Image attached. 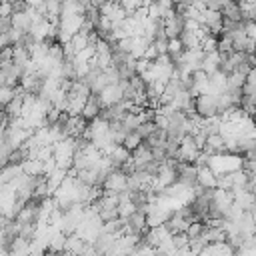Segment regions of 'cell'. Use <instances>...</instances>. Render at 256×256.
Returning <instances> with one entry per match:
<instances>
[{
    "instance_id": "cell-1",
    "label": "cell",
    "mask_w": 256,
    "mask_h": 256,
    "mask_svg": "<svg viewBox=\"0 0 256 256\" xmlns=\"http://www.w3.org/2000/svg\"><path fill=\"white\" fill-rule=\"evenodd\" d=\"M194 110L200 118H212L218 114V100L212 94H202L194 100Z\"/></svg>"
},
{
    "instance_id": "cell-2",
    "label": "cell",
    "mask_w": 256,
    "mask_h": 256,
    "mask_svg": "<svg viewBox=\"0 0 256 256\" xmlns=\"http://www.w3.org/2000/svg\"><path fill=\"white\" fill-rule=\"evenodd\" d=\"M126 180H128V176L122 172V170H114V172H110L108 176H106V180H104V184H102V190L104 192H112V194H122V192H128L126 190Z\"/></svg>"
},
{
    "instance_id": "cell-3",
    "label": "cell",
    "mask_w": 256,
    "mask_h": 256,
    "mask_svg": "<svg viewBox=\"0 0 256 256\" xmlns=\"http://www.w3.org/2000/svg\"><path fill=\"white\" fill-rule=\"evenodd\" d=\"M98 100H100V106H102V108H110V106L118 104L120 100H124V98H122V88H120V84H110V86H106V88L98 94Z\"/></svg>"
},
{
    "instance_id": "cell-4",
    "label": "cell",
    "mask_w": 256,
    "mask_h": 256,
    "mask_svg": "<svg viewBox=\"0 0 256 256\" xmlns=\"http://www.w3.org/2000/svg\"><path fill=\"white\" fill-rule=\"evenodd\" d=\"M176 174H178V180L182 186L186 188H192L196 184V166L194 164H186V162H178V168H176Z\"/></svg>"
},
{
    "instance_id": "cell-5",
    "label": "cell",
    "mask_w": 256,
    "mask_h": 256,
    "mask_svg": "<svg viewBox=\"0 0 256 256\" xmlns=\"http://www.w3.org/2000/svg\"><path fill=\"white\" fill-rule=\"evenodd\" d=\"M86 250V242L76 236V234H70L66 236V242H64V250H62V256H82Z\"/></svg>"
},
{
    "instance_id": "cell-6",
    "label": "cell",
    "mask_w": 256,
    "mask_h": 256,
    "mask_svg": "<svg viewBox=\"0 0 256 256\" xmlns=\"http://www.w3.org/2000/svg\"><path fill=\"white\" fill-rule=\"evenodd\" d=\"M130 160H132V164H134L136 170H144V166H146L148 162H152V150L142 142V144L130 154Z\"/></svg>"
},
{
    "instance_id": "cell-7",
    "label": "cell",
    "mask_w": 256,
    "mask_h": 256,
    "mask_svg": "<svg viewBox=\"0 0 256 256\" xmlns=\"http://www.w3.org/2000/svg\"><path fill=\"white\" fill-rule=\"evenodd\" d=\"M196 184L202 186L204 190H214L216 188V174L208 166L196 168Z\"/></svg>"
},
{
    "instance_id": "cell-8",
    "label": "cell",
    "mask_w": 256,
    "mask_h": 256,
    "mask_svg": "<svg viewBox=\"0 0 256 256\" xmlns=\"http://www.w3.org/2000/svg\"><path fill=\"white\" fill-rule=\"evenodd\" d=\"M100 110H102V106H100V100H98V94H90L88 96V100H86V104H84V110H82V118L86 120V122H92L94 118H98L100 116Z\"/></svg>"
},
{
    "instance_id": "cell-9",
    "label": "cell",
    "mask_w": 256,
    "mask_h": 256,
    "mask_svg": "<svg viewBox=\"0 0 256 256\" xmlns=\"http://www.w3.org/2000/svg\"><path fill=\"white\" fill-rule=\"evenodd\" d=\"M220 60H222V54H220V52H210V54H204L202 64H200V70H202V72H206V74L210 76V74L218 72V68H220Z\"/></svg>"
},
{
    "instance_id": "cell-10",
    "label": "cell",
    "mask_w": 256,
    "mask_h": 256,
    "mask_svg": "<svg viewBox=\"0 0 256 256\" xmlns=\"http://www.w3.org/2000/svg\"><path fill=\"white\" fill-rule=\"evenodd\" d=\"M222 18L232 20V22H242V12L238 8L236 2H222V10H220Z\"/></svg>"
},
{
    "instance_id": "cell-11",
    "label": "cell",
    "mask_w": 256,
    "mask_h": 256,
    "mask_svg": "<svg viewBox=\"0 0 256 256\" xmlns=\"http://www.w3.org/2000/svg\"><path fill=\"white\" fill-rule=\"evenodd\" d=\"M148 44H150V42H148L144 36H132V50H130V56H132L134 60L144 58V52H146Z\"/></svg>"
},
{
    "instance_id": "cell-12",
    "label": "cell",
    "mask_w": 256,
    "mask_h": 256,
    "mask_svg": "<svg viewBox=\"0 0 256 256\" xmlns=\"http://www.w3.org/2000/svg\"><path fill=\"white\" fill-rule=\"evenodd\" d=\"M142 142H144V140L140 138V134H138V132H128V134H126V138H124V142H122V146L132 154V152H134Z\"/></svg>"
},
{
    "instance_id": "cell-13",
    "label": "cell",
    "mask_w": 256,
    "mask_h": 256,
    "mask_svg": "<svg viewBox=\"0 0 256 256\" xmlns=\"http://www.w3.org/2000/svg\"><path fill=\"white\" fill-rule=\"evenodd\" d=\"M16 90H18V88H10V86H2V88H0V108H2V110L12 102V98L16 96Z\"/></svg>"
},
{
    "instance_id": "cell-14",
    "label": "cell",
    "mask_w": 256,
    "mask_h": 256,
    "mask_svg": "<svg viewBox=\"0 0 256 256\" xmlns=\"http://www.w3.org/2000/svg\"><path fill=\"white\" fill-rule=\"evenodd\" d=\"M218 52L220 54H232L234 52V46H232V38L228 34H222L218 36Z\"/></svg>"
},
{
    "instance_id": "cell-15",
    "label": "cell",
    "mask_w": 256,
    "mask_h": 256,
    "mask_svg": "<svg viewBox=\"0 0 256 256\" xmlns=\"http://www.w3.org/2000/svg\"><path fill=\"white\" fill-rule=\"evenodd\" d=\"M136 132L140 134V138H142V140H146L148 136L156 134V132H158V128H156V124H154V120H152V122H144V124H140Z\"/></svg>"
},
{
    "instance_id": "cell-16",
    "label": "cell",
    "mask_w": 256,
    "mask_h": 256,
    "mask_svg": "<svg viewBox=\"0 0 256 256\" xmlns=\"http://www.w3.org/2000/svg\"><path fill=\"white\" fill-rule=\"evenodd\" d=\"M216 188L218 190H232V176L230 174L216 176Z\"/></svg>"
},
{
    "instance_id": "cell-17",
    "label": "cell",
    "mask_w": 256,
    "mask_h": 256,
    "mask_svg": "<svg viewBox=\"0 0 256 256\" xmlns=\"http://www.w3.org/2000/svg\"><path fill=\"white\" fill-rule=\"evenodd\" d=\"M202 228H204V224L202 222H192L190 226H188V230H186V236L192 240V238H198L200 234H202Z\"/></svg>"
},
{
    "instance_id": "cell-18",
    "label": "cell",
    "mask_w": 256,
    "mask_h": 256,
    "mask_svg": "<svg viewBox=\"0 0 256 256\" xmlns=\"http://www.w3.org/2000/svg\"><path fill=\"white\" fill-rule=\"evenodd\" d=\"M12 12H14V8L10 2H0V18H10Z\"/></svg>"
},
{
    "instance_id": "cell-19",
    "label": "cell",
    "mask_w": 256,
    "mask_h": 256,
    "mask_svg": "<svg viewBox=\"0 0 256 256\" xmlns=\"http://www.w3.org/2000/svg\"><path fill=\"white\" fill-rule=\"evenodd\" d=\"M246 84H252V86H256V70H254V68L248 72V76H246Z\"/></svg>"
},
{
    "instance_id": "cell-20",
    "label": "cell",
    "mask_w": 256,
    "mask_h": 256,
    "mask_svg": "<svg viewBox=\"0 0 256 256\" xmlns=\"http://www.w3.org/2000/svg\"><path fill=\"white\" fill-rule=\"evenodd\" d=\"M2 114H4V110H2V108H0V118H2Z\"/></svg>"
},
{
    "instance_id": "cell-21",
    "label": "cell",
    "mask_w": 256,
    "mask_h": 256,
    "mask_svg": "<svg viewBox=\"0 0 256 256\" xmlns=\"http://www.w3.org/2000/svg\"><path fill=\"white\" fill-rule=\"evenodd\" d=\"M252 68H254V70H256V64H254V66H252Z\"/></svg>"
}]
</instances>
